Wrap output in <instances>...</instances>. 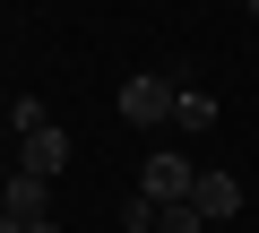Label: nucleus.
I'll return each mask as SVG.
<instances>
[{
  "mask_svg": "<svg viewBox=\"0 0 259 233\" xmlns=\"http://www.w3.org/2000/svg\"><path fill=\"white\" fill-rule=\"evenodd\" d=\"M173 95H182V86H173L164 69H139V78L121 86V121H130V130H156V121H173Z\"/></svg>",
  "mask_w": 259,
  "mask_h": 233,
  "instance_id": "obj_1",
  "label": "nucleus"
},
{
  "mask_svg": "<svg viewBox=\"0 0 259 233\" xmlns=\"http://www.w3.org/2000/svg\"><path fill=\"white\" fill-rule=\"evenodd\" d=\"M139 190H147L156 207H173V199H190V190H199V164H190L182 147H156V156H147V173H139Z\"/></svg>",
  "mask_w": 259,
  "mask_h": 233,
  "instance_id": "obj_2",
  "label": "nucleus"
},
{
  "mask_svg": "<svg viewBox=\"0 0 259 233\" xmlns=\"http://www.w3.org/2000/svg\"><path fill=\"white\" fill-rule=\"evenodd\" d=\"M44 199H52V181H35V173L0 181V216H9V224H44Z\"/></svg>",
  "mask_w": 259,
  "mask_h": 233,
  "instance_id": "obj_3",
  "label": "nucleus"
},
{
  "mask_svg": "<svg viewBox=\"0 0 259 233\" xmlns=\"http://www.w3.org/2000/svg\"><path fill=\"white\" fill-rule=\"evenodd\" d=\"M190 207H199L207 224H225V216H242V173H199V190H190Z\"/></svg>",
  "mask_w": 259,
  "mask_h": 233,
  "instance_id": "obj_4",
  "label": "nucleus"
},
{
  "mask_svg": "<svg viewBox=\"0 0 259 233\" xmlns=\"http://www.w3.org/2000/svg\"><path fill=\"white\" fill-rule=\"evenodd\" d=\"M18 173H35V181H61V173H69V138H61V130H35Z\"/></svg>",
  "mask_w": 259,
  "mask_h": 233,
  "instance_id": "obj_5",
  "label": "nucleus"
},
{
  "mask_svg": "<svg viewBox=\"0 0 259 233\" xmlns=\"http://www.w3.org/2000/svg\"><path fill=\"white\" fill-rule=\"evenodd\" d=\"M173 130H190V138L216 130V95H207V86H182V95H173Z\"/></svg>",
  "mask_w": 259,
  "mask_h": 233,
  "instance_id": "obj_6",
  "label": "nucleus"
},
{
  "mask_svg": "<svg viewBox=\"0 0 259 233\" xmlns=\"http://www.w3.org/2000/svg\"><path fill=\"white\" fill-rule=\"evenodd\" d=\"M156 233H207V216H199V207H190V199H173V207H164V216H156Z\"/></svg>",
  "mask_w": 259,
  "mask_h": 233,
  "instance_id": "obj_7",
  "label": "nucleus"
},
{
  "mask_svg": "<svg viewBox=\"0 0 259 233\" xmlns=\"http://www.w3.org/2000/svg\"><path fill=\"white\" fill-rule=\"evenodd\" d=\"M26 233H61V224H52V216H44V224H26Z\"/></svg>",
  "mask_w": 259,
  "mask_h": 233,
  "instance_id": "obj_8",
  "label": "nucleus"
},
{
  "mask_svg": "<svg viewBox=\"0 0 259 233\" xmlns=\"http://www.w3.org/2000/svg\"><path fill=\"white\" fill-rule=\"evenodd\" d=\"M0 233H26V224H9V216H0Z\"/></svg>",
  "mask_w": 259,
  "mask_h": 233,
  "instance_id": "obj_9",
  "label": "nucleus"
},
{
  "mask_svg": "<svg viewBox=\"0 0 259 233\" xmlns=\"http://www.w3.org/2000/svg\"><path fill=\"white\" fill-rule=\"evenodd\" d=\"M250 18H259V0H250Z\"/></svg>",
  "mask_w": 259,
  "mask_h": 233,
  "instance_id": "obj_10",
  "label": "nucleus"
}]
</instances>
